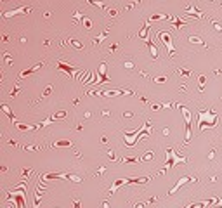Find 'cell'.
I'll list each match as a JSON object with an SVG mask.
<instances>
[{
	"mask_svg": "<svg viewBox=\"0 0 222 208\" xmlns=\"http://www.w3.org/2000/svg\"><path fill=\"white\" fill-rule=\"evenodd\" d=\"M177 108H179V111L182 113V118H184V123H186V137H184V144H187V142L191 140V137H193V128H191V120H193V116H191V111L187 109L186 106H182V104H179Z\"/></svg>",
	"mask_w": 222,
	"mask_h": 208,
	"instance_id": "cell-5",
	"label": "cell"
},
{
	"mask_svg": "<svg viewBox=\"0 0 222 208\" xmlns=\"http://www.w3.org/2000/svg\"><path fill=\"white\" fill-rule=\"evenodd\" d=\"M189 43H203V40H201L200 36H194V35H191V36H189Z\"/></svg>",
	"mask_w": 222,
	"mask_h": 208,
	"instance_id": "cell-23",
	"label": "cell"
},
{
	"mask_svg": "<svg viewBox=\"0 0 222 208\" xmlns=\"http://www.w3.org/2000/svg\"><path fill=\"white\" fill-rule=\"evenodd\" d=\"M116 11H108V16H109V17H115V16H116Z\"/></svg>",
	"mask_w": 222,
	"mask_h": 208,
	"instance_id": "cell-33",
	"label": "cell"
},
{
	"mask_svg": "<svg viewBox=\"0 0 222 208\" xmlns=\"http://www.w3.org/2000/svg\"><path fill=\"white\" fill-rule=\"evenodd\" d=\"M56 68L61 69V71H64V73H66L68 76H71V78H73V76L76 75V71H78L75 66H71L69 62H64V61H57V62H56Z\"/></svg>",
	"mask_w": 222,
	"mask_h": 208,
	"instance_id": "cell-10",
	"label": "cell"
},
{
	"mask_svg": "<svg viewBox=\"0 0 222 208\" xmlns=\"http://www.w3.org/2000/svg\"><path fill=\"white\" fill-rule=\"evenodd\" d=\"M50 92H52V87H47V89L43 90V97H47L49 94H50Z\"/></svg>",
	"mask_w": 222,
	"mask_h": 208,
	"instance_id": "cell-32",
	"label": "cell"
},
{
	"mask_svg": "<svg viewBox=\"0 0 222 208\" xmlns=\"http://www.w3.org/2000/svg\"><path fill=\"white\" fill-rule=\"evenodd\" d=\"M4 2H9V0H4Z\"/></svg>",
	"mask_w": 222,
	"mask_h": 208,
	"instance_id": "cell-37",
	"label": "cell"
},
{
	"mask_svg": "<svg viewBox=\"0 0 222 208\" xmlns=\"http://www.w3.org/2000/svg\"><path fill=\"white\" fill-rule=\"evenodd\" d=\"M158 38L160 42L163 43L166 47V52H168V57H173V54H175V49H173V43H172V35L168 33V31H158Z\"/></svg>",
	"mask_w": 222,
	"mask_h": 208,
	"instance_id": "cell-6",
	"label": "cell"
},
{
	"mask_svg": "<svg viewBox=\"0 0 222 208\" xmlns=\"http://www.w3.org/2000/svg\"><path fill=\"white\" fill-rule=\"evenodd\" d=\"M165 156H166V163H165V166H163V170H160V173H163L166 168H173V166L179 165V163H186V158H184V156H179L173 149H166Z\"/></svg>",
	"mask_w": 222,
	"mask_h": 208,
	"instance_id": "cell-4",
	"label": "cell"
},
{
	"mask_svg": "<svg viewBox=\"0 0 222 208\" xmlns=\"http://www.w3.org/2000/svg\"><path fill=\"white\" fill-rule=\"evenodd\" d=\"M172 21H173V28H177V30H180L182 26H186V24H187L186 21H182L180 17H173Z\"/></svg>",
	"mask_w": 222,
	"mask_h": 208,
	"instance_id": "cell-19",
	"label": "cell"
},
{
	"mask_svg": "<svg viewBox=\"0 0 222 208\" xmlns=\"http://www.w3.org/2000/svg\"><path fill=\"white\" fill-rule=\"evenodd\" d=\"M184 14L186 16H196V17H203V12L201 11H198L194 5H191V7H187L186 11H184Z\"/></svg>",
	"mask_w": 222,
	"mask_h": 208,
	"instance_id": "cell-14",
	"label": "cell"
},
{
	"mask_svg": "<svg viewBox=\"0 0 222 208\" xmlns=\"http://www.w3.org/2000/svg\"><path fill=\"white\" fill-rule=\"evenodd\" d=\"M40 68H43V62H38V64H36V66H33V68H28V69H24V71H21V73H19V78H24V76L31 75V73H35V71H38Z\"/></svg>",
	"mask_w": 222,
	"mask_h": 208,
	"instance_id": "cell-13",
	"label": "cell"
},
{
	"mask_svg": "<svg viewBox=\"0 0 222 208\" xmlns=\"http://www.w3.org/2000/svg\"><path fill=\"white\" fill-rule=\"evenodd\" d=\"M146 43H147V45H149V49H151V57H153V59H156V57H158V49H156V45L151 42V38H147V40H146Z\"/></svg>",
	"mask_w": 222,
	"mask_h": 208,
	"instance_id": "cell-16",
	"label": "cell"
},
{
	"mask_svg": "<svg viewBox=\"0 0 222 208\" xmlns=\"http://www.w3.org/2000/svg\"><path fill=\"white\" fill-rule=\"evenodd\" d=\"M123 163H141V161H144L142 159V156H135V158H130V156H125L123 159H122Z\"/></svg>",
	"mask_w": 222,
	"mask_h": 208,
	"instance_id": "cell-17",
	"label": "cell"
},
{
	"mask_svg": "<svg viewBox=\"0 0 222 208\" xmlns=\"http://www.w3.org/2000/svg\"><path fill=\"white\" fill-rule=\"evenodd\" d=\"M54 179H68L73 180V182H82V177L75 175V173H45V175L40 177V180H54Z\"/></svg>",
	"mask_w": 222,
	"mask_h": 208,
	"instance_id": "cell-7",
	"label": "cell"
},
{
	"mask_svg": "<svg viewBox=\"0 0 222 208\" xmlns=\"http://www.w3.org/2000/svg\"><path fill=\"white\" fill-rule=\"evenodd\" d=\"M154 154H153V151H146L144 154H142V159H151Z\"/></svg>",
	"mask_w": 222,
	"mask_h": 208,
	"instance_id": "cell-26",
	"label": "cell"
},
{
	"mask_svg": "<svg viewBox=\"0 0 222 208\" xmlns=\"http://www.w3.org/2000/svg\"><path fill=\"white\" fill-rule=\"evenodd\" d=\"M149 30H151V26H149V23H146L144 26L141 28V30H139V38H142V40H147V38H149V36H147V33H149Z\"/></svg>",
	"mask_w": 222,
	"mask_h": 208,
	"instance_id": "cell-15",
	"label": "cell"
},
{
	"mask_svg": "<svg viewBox=\"0 0 222 208\" xmlns=\"http://www.w3.org/2000/svg\"><path fill=\"white\" fill-rule=\"evenodd\" d=\"M96 96H103V97H116V96H125V94H132L130 90H108V92H92Z\"/></svg>",
	"mask_w": 222,
	"mask_h": 208,
	"instance_id": "cell-12",
	"label": "cell"
},
{
	"mask_svg": "<svg viewBox=\"0 0 222 208\" xmlns=\"http://www.w3.org/2000/svg\"><path fill=\"white\" fill-rule=\"evenodd\" d=\"M219 123V115L215 111L198 109V130L203 132L205 128H215Z\"/></svg>",
	"mask_w": 222,
	"mask_h": 208,
	"instance_id": "cell-1",
	"label": "cell"
},
{
	"mask_svg": "<svg viewBox=\"0 0 222 208\" xmlns=\"http://www.w3.org/2000/svg\"><path fill=\"white\" fill-rule=\"evenodd\" d=\"M69 43H73V45H75L76 49H82V47H83V45H82V43H80L78 40H69Z\"/></svg>",
	"mask_w": 222,
	"mask_h": 208,
	"instance_id": "cell-30",
	"label": "cell"
},
{
	"mask_svg": "<svg viewBox=\"0 0 222 208\" xmlns=\"http://www.w3.org/2000/svg\"><path fill=\"white\" fill-rule=\"evenodd\" d=\"M40 187H38V189H36V191H35V206H38V205H40Z\"/></svg>",
	"mask_w": 222,
	"mask_h": 208,
	"instance_id": "cell-22",
	"label": "cell"
},
{
	"mask_svg": "<svg viewBox=\"0 0 222 208\" xmlns=\"http://www.w3.org/2000/svg\"><path fill=\"white\" fill-rule=\"evenodd\" d=\"M33 11L30 5H23V7H17V9H12V11H7V12H4L2 16L4 17H12V16H26V14H30Z\"/></svg>",
	"mask_w": 222,
	"mask_h": 208,
	"instance_id": "cell-9",
	"label": "cell"
},
{
	"mask_svg": "<svg viewBox=\"0 0 222 208\" xmlns=\"http://www.w3.org/2000/svg\"><path fill=\"white\" fill-rule=\"evenodd\" d=\"M146 130H153V128H151V123L141 125V128H137L134 134L125 132V144H127V146H135V144H137V140L142 137V134H144Z\"/></svg>",
	"mask_w": 222,
	"mask_h": 208,
	"instance_id": "cell-3",
	"label": "cell"
},
{
	"mask_svg": "<svg viewBox=\"0 0 222 208\" xmlns=\"http://www.w3.org/2000/svg\"><path fill=\"white\" fill-rule=\"evenodd\" d=\"M108 156H109V158H113V159H115V153H113V151H108Z\"/></svg>",
	"mask_w": 222,
	"mask_h": 208,
	"instance_id": "cell-36",
	"label": "cell"
},
{
	"mask_svg": "<svg viewBox=\"0 0 222 208\" xmlns=\"http://www.w3.org/2000/svg\"><path fill=\"white\" fill-rule=\"evenodd\" d=\"M54 146L56 147H71V140H56L54 142Z\"/></svg>",
	"mask_w": 222,
	"mask_h": 208,
	"instance_id": "cell-20",
	"label": "cell"
},
{
	"mask_svg": "<svg viewBox=\"0 0 222 208\" xmlns=\"http://www.w3.org/2000/svg\"><path fill=\"white\" fill-rule=\"evenodd\" d=\"M187 182H196V179H193V177H180V179H179V182H177V184H175V186H173L172 189L168 191V196L175 194V193H177V191H179V189H180L182 186H186Z\"/></svg>",
	"mask_w": 222,
	"mask_h": 208,
	"instance_id": "cell-11",
	"label": "cell"
},
{
	"mask_svg": "<svg viewBox=\"0 0 222 208\" xmlns=\"http://www.w3.org/2000/svg\"><path fill=\"white\" fill-rule=\"evenodd\" d=\"M89 4H92V5H96V7H99V9H104V4L103 2H99V0H87Z\"/></svg>",
	"mask_w": 222,
	"mask_h": 208,
	"instance_id": "cell-25",
	"label": "cell"
},
{
	"mask_svg": "<svg viewBox=\"0 0 222 208\" xmlns=\"http://www.w3.org/2000/svg\"><path fill=\"white\" fill-rule=\"evenodd\" d=\"M2 109H4V113H5L7 116L12 120V123H16V118H14V115H12V111H11V108L7 106V104H2Z\"/></svg>",
	"mask_w": 222,
	"mask_h": 208,
	"instance_id": "cell-18",
	"label": "cell"
},
{
	"mask_svg": "<svg viewBox=\"0 0 222 208\" xmlns=\"http://www.w3.org/2000/svg\"><path fill=\"white\" fill-rule=\"evenodd\" d=\"M125 68H128V69H132V68H134V64H132V62H125Z\"/></svg>",
	"mask_w": 222,
	"mask_h": 208,
	"instance_id": "cell-35",
	"label": "cell"
},
{
	"mask_svg": "<svg viewBox=\"0 0 222 208\" xmlns=\"http://www.w3.org/2000/svg\"><path fill=\"white\" fill-rule=\"evenodd\" d=\"M106 35H108V30H106L104 33H101L99 36H96V40H94V43H101V42H103L104 38H106Z\"/></svg>",
	"mask_w": 222,
	"mask_h": 208,
	"instance_id": "cell-24",
	"label": "cell"
},
{
	"mask_svg": "<svg viewBox=\"0 0 222 208\" xmlns=\"http://www.w3.org/2000/svg\"><path fill=\"white\" fill-rule=\"evenodd\" d=\"M179 73H180V75H189L191 71H189V69H186V68H180V69H179Z\"/></svg>",
	"mask_w": 222,
	"mask_h": 208,
	"instance_id": "cell-31",
	"label": "cell"
},
{
	"mask_svg": "<svg viewBox=\"0 0 222 208\" xmlns=\"http://www.w3.org/2000/svg\"><path fill=\"white\" fill-rule=\"evenodd\" d=\"M83 26H85V28H87V30H89V28L90 26H92V24H90V19H89V17H83Z\"/></svg>",
	"mask_w": 222,
	"mask_h": 208,
	"instance_id": "cell-28",
	"label": "cell"
},
{
	"mask_svg": "<svg viewBox=\"0 0 222 208\" xmlns=\"http://www.w3.org/2000/svg\"><path fill=\"white\" fill-rule=\"evenodd\" d=\"M166 76H160V78H154V83H165Z\"/></svg>",
	"mask_w": 222,
	"mask_h": 208,
	"instance_id": "cell-29",
	"label": "cell"
},
{
	"mask_svg": "<svg viewBox=\"0 0 222 208\" xmlns=\"http://www.w3.org/2000/svg\"><path fill=\"white\" fill-rule=\"evenodd\" d=\"M214 28L217 30V31H222V26L219 24V23H214Z\"/></svg>",
	"mask_w": 222,
	"mask_h": 208,
	"instance_id": "cell-34",
	"label": "cell"
},
{
	"mask_svg": "<svg viewBox=\"0 0 222 208\" xmlns=\"http://www.w3.org/2000/svg\"><path fill=\"white\" fill-rule=\"evenodd\" d=\"M66 116V111H59V113H56L54 115V120H57V118H64Z\"/></svg>",
	"mask_w": 222,
	"mask_h": 208,
	"instance_id": "cell-27",
	"label": "cell"
},
{
	"mask_svg": "<svg viewBox=\"0 0 222 208\" xmlns=\"http://www.w3.org/2000/svg\"><path fill=\"white\" fill-rule=\"evenodd\" d=\"M109 82L111 80L106 75V62H101L99 68H97V78L96 80H90L89 85H106V83H109Z\"/></svg>",
	"mask_w": 222,
	"mask_h": 208,
	"instance_id": "cell-8",
	"label": "cell"
},
{
	"mask_svg": "<svg viewBox=\"0 0 222 208\" xmlns=\"http://www.w3.org/2000/svg\"><path fill=\"white\" fill-rule=\"evenodd\" d=\"M205 83H207V76L200 75V76H198V89L203 90V89H205Z\"/></svg>",
	"mask_w": 222,
	"mask_h": 208,
	"instance_id": "cell-21",
	"label": "cell"
},
{
	"mask_svg": "<svg viewBox=\"0 0 222 208\" xmlns=\"http://www.w3.org/2000/svg\"><path fill=\"white\" fill-rule=\"evenodd\" d=\"M149 179H146V177H130V179H116L113 180V184H111L109 187V196H113V194L116 193L118 189L122 186H130V184H144V182H147Z\"/></svg>",
	"mask_w": 222,
	"mask_h": 208,
	"instance_id": "cell-2",
	"label": "cell"
}]
</instances>
